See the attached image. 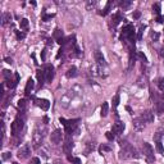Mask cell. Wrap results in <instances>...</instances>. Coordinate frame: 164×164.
Instances as JSON below:
<instances>
[{
  "label": "cell",
  "mask_w": 164,
  "mask_h": 164,
  "mask_svg": "<svg viewBox=\"0 0 164 164\" xmlns=\"http://www.w3.org/2000/svg\"><path fill=\"white\" fill-rule=\"evenodd\" d=\"M105 136H107V138L109 140V141H113V140H114V135L112 132H107V133H105Z\"/></svg>",
  "instance_id": "cell-31"
},
{
  "label": "cell",
  "mask_w": 164,
  "mask_h": 164,
  "mask_svg": "<svg viewBox=\"0 0 164 164\" xmlns=\"http://www.w3.org/2000/svg\"><path fill=\"white\" fill-rule=\"evenodd\" d=\"M60 122L64 124L67 135H71V133H72V132H73L74 129H76V127H77V122H78V119H73V120H65L64 118H60Z\"/></svg>",
  "instance_id": "cell-5"
},
{
  "label": "cell",
  "mask_w": 164,
  "mask_h": 164,
  "mask_svg": "<svg viewBox=\"0 0 164 164\" xmlns=\"http://www.w3.org/2000/svg\"><path fill=\"white\" fill-rule=\"evenodd\" d=\"M142 153H144V155H145V158L147 159L149 163L155 162V156H154V150H153V147H151L150 144H147V142H144V144H142Z\"/></svg>",
  "instance_id": "cell-4"
},
{
  "label": "cell",
  "mask_w": 164,
  "mask_h": 164,
  "mask_svg": "<svg viewBox=\"0 0 164 164\" xmlns=\"http://www.w3.org/2000/svg\"><path fill=\"white\" fill-rule=\"evenodd\" d=\"M19 26H21V28L23 31H27L28 30V21L26 18H23V19H21L19 21Z\"/></svg>",
  "instance_id": "cell-19"
},
{
  "label": "cell",
  "mask_w": 164,
  "mask_h": 164,
  "mask_svg": "<svg viewBox=\"0 0 164 164\" xmlns=\"http://www.w3.org/2000/svg\"><path fill=\"white\" fill-rule=\"evenodd\" d=\"M156 86H158L159 90L164 93V78H159V80L156 81Z\"/></svg>",
  "instance_id": "cell-22"
},
{
  "label": "cell",
  "mask_w": 164,
  "mask_h": 164,
  "mask_svg": "<svg viewBox=\"0 0 164 164\" xmlns=\"http://www.w3.org/2000/svg\"><path fill=\"white\" fill-rule=\"evenodd\" d=\"M110 5H112V2H108V4H107V7H105V9L103 12H101L100 14H103V16H107V14L109 13V9H110Z\"/></svg>",
  "instance_id": "cell-25"
},
{
  "label": "cell",
  "mask_w": 164,
  "mask_h": 164,
  "mask_svg": "<svg viewBox=\"0 0 164 164\" xmlns=\"http://www.w3.org/2000/svg\"><path fill=\"white\" fill-rule=\"evenodd\" d=\"M158 37H159V35H158V33H153V38H154V40H158Z\"/></svg>",
  "instance_id": "cell-39"
},
{
  "label": "cell",
  "mask_w": 164,
  "mask_h": 164,
  "mask_svg": "<svg viewBox=\"0 0 164 164\" xmlns=\"http://www.w3.org/2000/svg\"><path fill=\"white\" fill-rule=\"evenodd\" d=\"M156 150H158L159 154H163V153H164V147H163L162 141H158V142H156Z\"/></svg>",
  "instance_id": "cell-24"
},
{
  "label": "cell",
  "mask_w": 164,
  "mask_h": 164,
  "mask_svg": "<svg viewBox=\"0 0 164 164\" xmlns=\"http://www.w3.org/2000/svg\"><path fill=\"white\" fill-rule=\"evenodd\" d=\"M11 156H12V154L9 153V151H5V153L3 154V160H8V159L11 158Z\"/></svg>",
  "instance_id": "cell-30"
},
{
  "label": "cell",
  "mask_w": 164,
  "mask_h": 164,
  "mask_svg": "<svg viewBox=\"0 0 164 164\" xmlns=\"http://www.w3.org/2000/svg\"><path fill=\"white\" fill-rule=\"evenodd\" d=\"M44 73H45V81L51 82L53 78H54V68H53V65H46L44 69Z\"/></svg>",
  "instance_id": "cell-8"
},
{
  "label": "cell",
  "mask_w": 164,
  "mask_h": 164,
  "mask_svg": "<svg viewBox=\"0 0 164 164\" xmlns=\"http://www.w3.org/2000/svg\"><path fill=\"white\" fill-rule=\"evenodd\" d=\"M141 119L146 123H153L154 122V113L151 112V110H145L141 115Z\"/></svg>",
  "instance_id": "cell-9"
},
{
  "label": "cell",
  "mask_w": 164,
  "mask_h": 164,
  "mask_svg": "<svg viewBox=\"0 0 164 164\" xmlns=\"http://www.w3.org/2000/svg\"><path fill=\"white\" fill-rule=\"evenodd\" d=\"M95 59H96V63H98L99 67H104L105 65V60H104V56L100 51H96L95 53Z\"/></svg>",
  "instance_id": "cell-13"
},
{
  "label": "cell",
  "mask_w": 164,
  "mask_h": 164,
  "mask_svg": "<svg viewBox=\"0 0 164 164\" xmlns=\"http://www.w3.org/2000/svg\"><path fill=\"white\" fill-rule=\"evenodd\" d=\"M33 87H35V82H33L32 78H30L27 81V85H26V89H25V94L26 95H30L31 91L33 90Z\"/></svg>",
  "instance_id": "cell-14"
},
{
  "label": "cell",
  "mask_w": 164,
  "mask_h": 164,
  "mask_svg": "<svg viewBox=\"0 0 164 164\" xmlns=\"http://www.w3.org/2000/svg\"><path fill=\"white\" fill-rule=\"evenodd\" d=\"M53 17H54V14H50V16H44V18H42V19H44V21H47V19H50Z\"/></svg>",
  "instance_id": "cell-37"
},
{
  "label": "cell",
  "mask_w": 164,
  "mask_h": 164,
  "mask_svg": "<svg viewBox=\"0 0 164 164\" xmlns=\"http://www.w3.org/2000/svg\"><path fill=\"white\" fill-rule=\"evenodd\" d=\"M37 78L40 81V86H42V84H44V78H45L44 71H37Z\"/></svg>",
  "instance_id": "cell-21"
},
{
  "label": "cell",
  "mask_w": 164,
  "mask_h": 164,
  "mask_svg": "<svg viewBox=\"0 0 164 164\" xmlns=\"http://www.w3.org/2000/svg\"><path fill=\"white\" fill-rule=\"evenodd\" d=\"M119 158L120 159H131V158H138L136 149L132 147L131 145H126L119 153Z\"/></svg>",
  "instance_id": "cell-2"
},
{
  "label": "cell",
  "mask_w": 164,
  "mask_h": 164,
  "mask_svg": "<svg viewBox=\"0 0 164 164\" xmlns=\"http://www.w3.org/2000/svg\"><path fill=\"white\" fill-rule=\"evenodd\" d=\"M140 16H141V13H140V12H135L133 13V18H136V19L140 18Z\"/></svg>",
  "instance_id": "cell-36"
},
{
  "label": "cell",
  "mask_w": 164,
  "mask_h": 164,
  "mask_svg": "<svg viewBox=\"0 0 164 164\" xmlns=\"http://www.w3.org/2000/svg\"><path fill=\"white\" fill-rule=\"evenodd\" d=\"M123 131H124V123L123 122H115L114 124H113V132L115 133V135H120V133H123Z\"/></svg>",
  "instance_id": "cell-11"
},
{
  "label": "cell",
  "mask_w": 164,
  "mask_h": 164,
  "mask_svg": "<svg viewBox=\"0 0 164 164\" xmlns=\"http://www.w3.org/2000/svg\"><path fill=\"white\" fill-rule=\"evenodd\" d=\"M129 5H131V2H120L119 3V7L123 8V9H127Z\"/></svg>",
  "instance_id": "cell-27"
},
{
  "label": "cell",
  "mask_w": 164,
  "mask_h": 164,
  "mask_svg": "<svg viewBox=\"0 0 164 164\" xmlns=\"http://www.w3.org/2000/svg\"><path fill=\"white\" fill-rule=\"evenodd\" d=\"M118 105H119V95H115L113 98V107L117 108Z\"/></svg>",
  "instance_id": "cell-28"
},
{
  "label": "cell",
  "mask_w": 164,
  "mask_h": 164,
  "mask_svg": "<svg viewBox=\"0 0 164 164\" xmlns=\"http://www.w3.org/2000/svg\"><path fill=\"white\" fill-rule=\"evenodd\" d=\"M76 76H77V68L76 67H71V68L67 71V77L72 78V77H76Z\"/></svg>",
  "instance_id": "cell-18"
},
{
  "label": "cell",
  "mask_w": 164,
  "mask_h": 164,
  "mask_svg": "<svg viewBox=\"0 0 164 164\" xmlns=\"http://www.w3.org/2000/svg\"><path fill=\"white\" fill-rule=\"evenodd\" d=\"M26 107H27V100L26 99H22V100L18 101V108L21 109L22 112H23V110H26Z\"/></svg>",
  "instance_id": "cell-20"
},
{
  "label": "cell",
  "mask_w": 164,
  "mask_h": 164,
  "mask_svg": "<svg viewBox=\"0 0 164 164\" xmlns=\"http://www.w3.org/2000/svg\"><path fill=\"white\" fill-rule=\"evenodd\" d=\"M72 149H73V144H72V141H69V140H67L65 144L63 145V150H64V153L67 154V155H69V154L72 153Z\"/></svg>",
  "instance_id": "cell-15"
},
{
  "label": "cell",
  "mask_w": 164,
  "mask_h": 164,
  "mask_svg": "<svg viewBox=\"0 0 164 164\" xmlns=\"http://www.w3.org/2000/svg\"><path fill=\"white\" fill-rule=\"evenodd\" d=\"M95 5H96V2H89L86 7H87V9H91V8H94Z\"/></svg>",
  "instance_id": "cell-32"
},
{
  "label": "cell",
  "mask_w": 164,
  "mask_h": 164,
  "mask_svg": "<svg viewBox=\"0 0 164 164\" xmlns=\"http://www.w3.org/2000/svg\"><path fill=\"white\" fill-rule=\"evenodd\" d=\"M51 142L53 144H55V145H59V144L62 142V140H63V132L60 131V129H55L54 132L51 133Z\"/></svg>",
  "instance_id": "cell-7"
},
{
  "label": "cell",
  "mask_w": 164,
  "mask_h": 164,
  "mask_svg": "<svg viewBox=\"0 0 164 164\" xmlns=\"http://www.w3.org/2000/svg\"><path fill=\"white\" fill-rule=\"evenodd\" d=\"M45 132H46V127H41L38 126L35 132H33V136H32V144H33V147H40L42 145V141H44V136H45Z\"/></svg>",
  "instance_id": "cell-1"
},
{
  "label": "cell",
  "mask_w": 164,
  "mask_h": 164,
  "mask_svg": "<svg viewBox=\"0 0 164 164\" xmlns=\"http://www.w3.org/2000/svg\"><path fill=\"white\" fill-rule=\"evenodd\" d=\"M159 54H160V56H163V58H164V46H163L162 49H160V53H159Z\"/></svg>",
  "instance_id": "cell-40"
},
{
  "label": "cell",
  "mask_w": 164,
  "mask_h": 164,
  "mask_svg": "<svg viewBox=\"0 0 164 164\" xmlns=\"http://www.w3.org/2000/svg\"><path fill=\"white\" fill-rule=\"evenodd\" d=\"M108 112H109V105L108 103H103V105H101V117H107L108 115Z\"/></svg>",
  "instance_id": "cell-17"
},
{
  "label": "cell",
  "mask_w": 164,
  "mask_h": 164,
  "mask_svg": "<svg viewBox=\"0 0 164 164\" xmlns=\"http://www.w3.org/2000/svg\"><path fill=\"white\" fill-rule=\"evenodd\" d=\"M12 21V16H11V13H3V16H2V25L3 26H7L8 23H11Z\"/></svg>",
  "instance_id": "cell-16"
},
{
  "label": "cell",
  "mask_w": 164,
  "mask_h": 164,
  "mask_svg": "<svg viewBox=\"0 0 164 164\" xmlns=\"http://www.w3.org/2000/svg\"><path fill=\"white\" fill-rule=\"evenodd\" d=\"M41 162H40V159L38 158H32L31 159V164H40Z\"/></svg>",
  "instance_id": "cell-33"
},
{
  "label": "cell",
  "mask_w": 164,
  "mask_h": 164,
  "mask_svg": "<svg viewBox=\"0 0 164 164\" xmlns=\"http://www.w3.org/2000/svg\"><path fill=\"white\" fill-rule=\"evenodd\" d=\"M17 37L19 38V40H22V38H25L26 37V35L23 32H17Z\"/></svg>",
  "instance_id": "cell-34"
},
{
  "label": "cell",
  "mask_w": 164,
  "mask_h": 164,
  "mask_svg": "<svg viewBox=\"0 0 164 164\" xmlns=\"http://www.w3.org/2000/svg\"><path fill=\"white\" fill-rule=\"evenodd\" d=\"M163 99H164V94H163Z\"/></svg>",
  "instance_id": "cell-42"
},
{
  "label": "cell",
  "mask_w": 164,
  "mask_h": 164,
  "mask_svg": "<svg viewBox=\"0 0 164 164\" xmlns=\"http://www.w3.org/2000/svg\"><path fill=\"white\" fill-rule=\"evenodd\" d=\"M133 128H135V131H137V132L144 131V128H145V123H144V120L141 118L133 119Z\"/></svg>",
  "instance_id": "cell-10"
},
{
  "label": "cell",
  "mask_w": 164,
  "mask_h": 164,
  "mask_svg": "<svg viewBox=\"0 0 164 164\" xmlns=\"http://www.w3.org/2000/svg\"><path fill=\"white\" fill-rule=\"evenodd\" d=\"M153 11H154V13L159 16V14H160V4H159V3L154 4V5H153Z\"/></svg>",
  "instance_id": "cell-23"
},
{
  "label": "cell",
  "mask_w": 164,
  "mask_h": 164,
  "mask_svg": "<svg viewBox=\"0 0 164 164\" xmlns=\"http://www.w3.org/2000/svg\"><path fill=\"white\" fill-rule=\"evenodd\" d=\"M36 104H37V107H40L42 110H47L50 108V103H49V100H46V99H36Z\"/></svg>",
  "instance_id": "cell-12"
},
{
  "label": "cell",
  "mask_w": 164,
  "mask_h": 164,
  "mask_svg": "<svg viewBox=\"0 0 164 164\" xmlns=\"http://www.w3.org/2000/svg\"><path fill=\"white\" fill-rule=\"evenodd\" d=\"M162 136H163V133H162L160 131H158L156 133H154V140H155V142H158V141H160V138H162Z\"/></svg>",
  "instance_id": "cell-26"
},
{
  "label": "cell",
  "mask_w": 164,
  "mask_h": 164,
  "mask_svg": "<svg viewBox=\"0 0 164 164\" xmlns=\"http://www.w3.org/2000/svg\"><path fill=\"white\" fill-rule=\"evenodd\" d=\"M54 164H62V162L59 160V159H56V160L54 162Z\"/></svg>",
  "instance_id": "cell-41"
},
{
  "label": "cell",
  "mask_w": 164,
  "mask_h": 164,
  "mask_svg": "<svg viewBox=\"0 0 164 164\" xmlns=\"http://www.w3.org/2000/svg\"><path fill=\"white\" fill-rule=\"evenodd\" d=\"M140 58H141V59L144 60V63H146V62H147V59H146V56H145V55H144V54H142V53H140Z\"/></svg>",
  "instance_id": "cell-35"
},
{
  "label": "cell",
  "mask_w": 164,
  "mask_h": 164,
  "mask_svg": "<svg viewBox=\"0 0 164 164\" xmlns=\"http://www.w3.org/2000/svg\"><path fill=\"white\" fill-rule=\"evenodd\" d=\"M30 154H31V149H30V145L28 144H25L23 146H21L18 149V153H17V156L19 159H27L28 156H30Z\"/></svg>",
  "instance_id": "cell-6"
},
{
  "label": "cell",
  "mask_w": 164,
  "mask_h": 164,
  "mask_svg": "<svg viewBox=\"0 0 164 164\" xmlns=\"http://www.w3.org/2000/svg\"><path fill=\"white\" fill-rule=\"evenodd\" d=\"M5 62H7V63H9V64H12V63H13L12 58H5Z\"/></svg>",
  "instance_id": "cell-38"
},
{
  "label": "cell",
  "mask_w": 164,
  "mask_h": 164,
  "mask_svg": "<svg viewBox=\"0 0 164 164\" xmlns=\"http://www.w3.org/2000/svg\"><path fill=\"white\" fill-rule=\"evenodd\" d=\"M23 126H25V117L21 118V115H17V118L14 119V122L12 123V135H18L21 133Z\"/></svg>",
  "instance_id": "cell-3"
},
{
  "label": "cell",
  "mask_w": 164,
  "mask_h": 164,
  "mask_svg": "<svg viewBox=\"0 0 164 164\" xmlns=\"http://www.w3.org/2000/svg\"><path fill=\"white\" fill-rule=\"evenodd\" d=\"M99 150H100V153H101V154H103L104 151H110V150H112V147H109V146H105V145H103V146H100V149H99Z\"/></svg>",
  "instance_id": "cell-29"
}]
</instances>
